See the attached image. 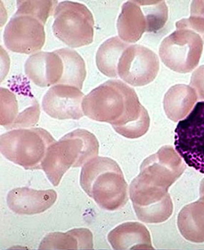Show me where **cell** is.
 I'll return each instance as SVG.
<instances>
[{"label": "cell", "mask_w": 204, "mask_h": 250, "mask_svg": "<svg viewBox=\"0 0 204 250\" xmlns=\"http://www.w3.org/2000/svg\"><path fill=\"white\" fill-rule=\"evenodd\" d=\"M45 23L25 13L16 12L3 32V42L12 52L31 54L42 49L45 42Z\"/></svg>", "instance_id": "9"}, {"label": "cell", "mask_w": 204, "mask_h": 250, "mask_svg": "<svg viewBox=\"0 0 204 250\" xmlns=\"http://www.w3.org/2000/svg\"><path fill=\"white\" fill-rule=\"evenodd\" d=\"M108 241L113 250H154L147 228L136 222L116 227L109 233Z\"/></svg>", "instance_id": "15"}, {"label": "cell", "mask_w": 204, "mask_h": 250, "mask_svg": "<svg viewBox=\"0 0 204 250\" xmlns=\"http://www.w3.org/2000/svg\"><path fill=\"white\" fill-rule=\"evenodd\" d=\"M147 18L149 31L156 33L164 27L168 19V8L164 1H138Z\"/></svg>", "instance_id": "23"}, {"label": "cell", "mask_w": 204, "mask_h": 250, "mask_svg": "<svg viewBox=\"0 0 204 250\" xmlns=\"http://www.w3.org/2000/svg\"><path fill=\"white\" fill-rule=\"evenodd\" d=\"M176 27L193 30L204 42V1H193L190 6V17L177 21Z\"/></svg>", "instance_id": "25"}, {"label": "cell", "mask_w": 204, "mask_h": 250, "mask_svg": "<svg viewBox=\"0 0 204 250\" xmlns=\"http://www.w3.org/2000/svg\"><path fill=\"white\" fill-rule=\"evenodd\" d=\"M40 250H91L93 236L87 228H75L67 232H51L40 243Z\"/></svg>", "instance_id": "19"}, {"label": "cell", "mask_w": 204, "mask_h": 250, "mask_svg": "<svg viewBox=\"0 0 204 250\" xmlns=\"http://www.w3.org/2000/svg\"><path fill=\"white\" fill-rule=\"evenodd\" d=\"M198 101L196 91L192 86L177 84L165 94L163 108L167 118L177 123L189 115Z\"/></svg>", "instance_id": "17"}, {"label": "cell", "mask_w": 204, "mask_h": 250, "mask_svg": "<svg viewBox=\"0 0 204 250\" xmlns=\"http://www.w3.org/2000/svg\"><path fill=\"white\" fill-rule=\"evenodd\" d=\"M190 86L196 91L198 98L204 100V65L199 67L192 74Z\"/></svg>", "instance_id": "26"}, {"label": "cell", "mask_w": 204, "mask_h": 250, "mask_svg": "<svg viewBox=\"0 0 204 250\" xmlns=\"http://www.w3.org/2000/svg\"><path fill=\"white\" fill-rule=\"evenodd\" d=\"M128 47L118 36L106 40L96 52V66L100 72L110 78L118 77V62Z\"/></svg>", "instance_id": "20"}, {"label": "cell", "mask_w": 204, "mask_h": 250, "mask_svg": "<svg viewBox=\"0 0 204 250\" xmlns=\"http://www.w3.org/2000/svg\"><path fill=\"white\" fill-rule=\"evenodd\" d=\"M129 196L138 219L145 223H162L173 213L167 189L153 186L136 177L131 183Z\"/></svg>", "instance_id": "8"}, {"label": "cell", "mask_w": 204, "mask_h": 250, "mask_svg": "<svg viewBox=\"0 0 204 250\" xmlns=\"http://www.w3.org/2000/svg\"><path fill=\"white\" fill-rule=\"evenodd\" d=\"M84 114L91 120L108 123L116 132L128 139L147 133L150 119L135 90L120 80H109L85 96Z\"/></svg>", "instance_id": "1"}, {"label": "cell", "mask_w": 204, "mask_h": 250, "mask_svg": "<svg viewBox=\"0 0 204 250\" xmlns=\"http://www.w3.org/2000/svg\"><path fill=\"white\" fill-rule=\"evenodd\" d=\"M27 94V93H26ZM26 94L16 96L13 91L1 88V125L12 130L21 115L20 106Z\"/></svg>", "instance_id": "22"}, {"label": "cell", "mask_w": 204, "mask_h": 250, "mask_svg": "<svg viewBox=\"0 0 204 250\" xmlns=\"http://www.w3.org/2000/svg\"><path fill=\"white\" fill-rule=\"evenodd\" d=\"M57 1H18L17 13L33 16L46 24L50 16L54 14Z\"/></svg>", "instance_id": "24"}, {"label": "cell", "mask_w": 204, "mask_h": 250, "mask_svg": "<svg viewBox=\"0 0 204 250\" xmlns=\"http://www.w3.org/2000/svg\"><path fill=\"white\" fill-rule=\"evenodd\" d=\"M159 71L157 55L142 45L129 46L118 62V76L133 86H144L152 83Z\"/></svg>", "instance_id": "11"}, {"label": "cell", "mask_w": 204, "mask_h": 250, "mask_svg": "<svg viewBox=\"0 0 204 250\" xmlns=\"http://www.w3.org/2000/svg\"><path fill=\"white\" fill-rule=\"evenodd\" d=\"M199 194L200 196H204V179L201 181L200 184V188H199Z\"/></svg>", "instance_id": "27"}, {"label": "cell", "mask_w": 204, "mask_h": 250, "mask_svg": "<svg viewBox=\"0 0 204 250\" xmlns=\"http://www.w3.org/2000/svg\"><path fill=\"white\" fill-rule=\"evenodd\" d=\"M200 197H202V198H204V196H200Z\"/></svg>", "instance_id": "28"}, {"label": "cell", "mask_w": 204, "mask_h": 250, "mask_svg": "<svg viewBox=\"0 0 204 250\" xmlns=\"http://www.w3.org/2000/svg\"><path fill=\"white\" fill-rule=\"evenodd\" d=\"M185 168L184 161L177 151L172 146L165 145L143 161L136 177L146 184L168 190Z\"/></svg>", "instance_id": "10"}, {"label": "cell", "mask_w": 204, "mask_h": 250, "mask_svg": "<svg viewBox=\"0 0 204 250\" xmlns=\"http://www.w3.org/2000/svg\"><path fill=\"white\" fill-rule=\"evenodd\" d=\"M56 140L43 128L15 129L1 135L3 157L25 169H42L47 148Z\"/></svg>", "instance_id": "4"}, {"label": "cell", "mask_w": 204, "mask_h": 250, "mask_svg": "<svg viewBox=\"0 0 204 250\" xmlns=\"http://www.w3.org/2000/svg\"><path fill=\"white\" fill-rule=\"evenodd\" d=\"M175 148L189 167L204 174V101L198 102L175 130Z\"/></svg>", "instance_id": "7"}, {"label": "cell", "mask_w": 204, "mask_h": 250, "mask_svg": "<svg viewBox=\"0 0 204 250\" xmlns=\"http://www.w3.org/2000/svg\"><path fill=\"white\" fill-rule=\"evenodd\" d=\"M79 184L87 195L106 210H117L128 202V184L123 171L109 157H96L84 164Z\"/></svg>", "instance_id": "2"}, {"label": "cell", "mask_w": 204, "mask_h": 250, "mask_svg": "<svg viewBox=\"0 0 204 250\" xmlns=\"http://www.w3.org/2000/svg\"><path fill=\"white\" fill-rule=\"evenodd\" d=\"M118 37L127 43H134L149 31L147 18L138 1L123 3L117 21Z\"/></svg>", "instance_id": "16"}, {"label": "cell", "mask_w": 204, "mask_h": 250, "mask_svg": "<svg viewBox=\"0 0 204 250\" xmlns=\"http://www.w3.org/2000/svg\"><path fill=\"white\" fill-rule=\"evenodd\" d=\"M98 153L99 142L96 136L89 130L77 129L50 145L41 169L53 186H58L69 168L83 167Z\"/></svg>", "instance_id": "3"}, {"label": "cell", "mask_w": 204, "mask_h": 250, "mask_svg": "<svg viewBox=\"0 0 204 250\" xmlns=\"http://www.w3.org/2000/svg\"><path fill=\"white\" fill-rule=\"evenodd\" d=\"M52 32L71 48L91 44L94 38V18L83 3L63 1L55 10Z\"/></svg>", "instance_id": "5"}, {"label": "cell", "mask_w": 204, "mask_h": 250, "mask_svg": "<svg viewBox=\"0 0 204 250\" xmlns=\"http://www.w3.org/2000/svg\"><path fill=\"white\" fill-rule=\"evenodd\" d=\"M203 50L204 40L197 33L189 29H177L162 40L159 57L167 68L187 74L198 66Z\"/></svg>", "instance_id": "6"}, {"label": "cell", "mask_w": 204, "mask_h": 250, "mask_svg": "<svg viewBox=\"0 0 204 250\" xmlns=\"http://www.w3.org/2000/svg\"><path fill=\"white\" fill-rule=\"evenodd\" d=\"M177 227L185 240L204 243V199L189 204L182 208L177 217Z\"/></svg>", "instance_id": "18"}, {"label": "cell", "mask_w": 204, "mask_h": 250, "mask_svg": "<svg viewBox=\"0 0 204 250\" xmlns=\"http://www.w3.org/2000/svg\"><path fill=\"white\" fill-rule=\"evenodd\" d=\"M64 72L62 57L57 52H40L31 55L25 62L28 79L40 87L59 84Z\"/></svg>", "instance_id": "13"}, {"label": "cell", "mask_w": 204, "mask_h": 250, "mask_svg": "<svg viewBox=\"0 0 204 250\" xmlns=\"http://www.w3.org/2000/svg\"><path fill=\"white\" fill-rule=\"evenodd\" d=\"M54 190H35L18 188L11 190L7 196L8 208L20 215H34L44 213L57 201Z\"/></svg>", "instance_id": "14"}, {"label": "cell", "mask_w": 204, "mask_h": 250, "mask_svg": "<svg viewBox=\"0 0 204 250\" xmlns=\"http://www.w3.org/2000/svg\"><path fill=\"white\" fill-rule=\"evenodd\" d=\"M85 97L75 86L57 84L50 87L43 99V109L58 120H79L84 117L82 104Z\"/></svg>", "instance_id": "12"}, {"label": "cell", "mask_w": 204, "mask_h": 250, "mask_svg": "<svg viewBox=\"0 0 204 250\" xmlns=\"http://www.w3.org/2000/svg\"><path fill=\"white\" fill-rule=\"evenodd\" d=\"M56 52L62 57L64 65L59 84L75 86L81 90L87 75L86 64L83 57L71 48H62L56 50Z\"/></svg>", "instance_id": "21"}]
</instances>
